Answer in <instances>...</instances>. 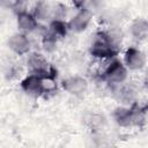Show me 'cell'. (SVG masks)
<instances>
[{"instance_id":"obj_1","label":"cell","mask_w":148,"mask_h":148,"mask_svg":"<svg viewBox=\"0 0 148 148\" xmlns=\"http://www.w3.org/2000/svg\"><path fill=\"white\" fill-rule=\"evenodd\" d=\"M113 117L120 126L126 127L140 124L143 120V111L139 109L136 105H133L131 109L120 108L113 112Z\"/></svg>"},{"instance_id":"obj_2","label":"cell","mask_w":148,"mask_h":148,"mask_svg":"<svg viewBox=\"0 0 148 148\" xmlns=\"http://www.w3.org/2000/svg\"><path fill=\"white\" fill-rule=\"evenodd\" d=\"M91 54L97 57V58H110V57H113L116 54V50H114V46L111 45L106 38L104 37V35L102 34L101 38H98L91 46V50H90Z\"/></svg>"},{"instance_id":"obj_3","label":"cell","mask_w":148,"mask_h":148,"mask_svg":"<svg viewBox=\"0 0 148 148\" xmlns=\"http://www.w3.org/2000/svg\"><path fill=\"white\" fill-rule=\"evenodd\" d=\"M127 76L126 68L119 61H113L104 72V77L112 83H121Z\"/></svg>"},{"instance_id":"obj_4","label":"cell","mask_w":148,"mask_h":148,"mask_svg":"<svg viewBox=\"0 0 148 148\" xmlns=\"http://www.w3.org/2000/svg\"><path fill=\"white\" fill-rule=\"evenodd\" d=\"M21 87L25 92L38 96L44 91L43 77L37 74H31L21 82Z\"/></svg>"},{"instance_id":"obj_5","label":"cell","mask_w":148,"mask_h":148,"mask_svg":"<svg viewBox=\"0 0 148 148\" xmlns=\"http://www.w3.org/2000/svg\"><path fill=\"white\" fill-rule=\"evenodd\" d=\"M28 66L29 68L34 72V74H37L42 77H50V79H53L54 75H49L47 73V64H46V60L40 56V54H37V53H32L29 58H28Z\"/></svg>"},{"instance_id":"obj_6","label":"cell","mask_w":148,"mask_h":148,"mask_svg":"<svg viewBox=\"0 0 148 148\" xmlns=\"http://www.w3.org/2000/svg\"><path fill=\"white\" fill-rule=\"evenodd\" d=\"M90 17L91 14L88 9H82L81 12H79L69 22H68V28L73 31H82L87 28V25L90 22Z\"/></svg>"},{"instance_id":"obj_7","label":"cell","mask_w":148,"mask_h":148,"mask_svg":"<svg viewBox=\"0 0 148 148\" xmlns=\"http://www.w3.org/2000/svg\"><path fill=\"white\" fill-rule=\"evenodd\" d=\"M125 62L131 69H140L145 65V56L139 50L130 47L125 53Z\"/></svg>"},{"instance_id":"obj_8","label":"cell","mask_w":148,"mask_h":148,"mask_svg":"<svg viewBox=\"0 0 148 148\" xmlns=\"http://www.w3.org/2000/svg\"><path fill=\"white\" fill-rule=\"evenodd\" d=\"M62 87L66 91L71 94H80L87 89V81L83 77L74 76V77L66 79L62 82Z\"/></svg>"},{"instance_id":"obj_9","label":"cell","mask_w":148,"mask_h":148,"mask_svg":"<svg viewBox=\"0 0 148 148\" xmlns=\"http://www.w3.org/2000/svg\"><path fill=\"white\" fill-rule=\"evenodd\" d=\"M8 45L17 54H23V53L28 52V50H29V40L22 34L13 35L8 40Z\"/></svg>"},{"instance_id":"obj_10","label":"cell","mask_w":148,"mask_h":148,"mask_svg":"<svg viewBox=\"0 0 148 148\" xmlns=\"http://www.w3.org/2000/svg\"><path fill=\"white\" fill-rule=\"evenodd\" d=\"M17 23H18V27L24 31H32L37 28V22H36L35 17L27 12H20L18 13Z\"/></svg>"},{"instance_id":"obj_11","label":"cell","mask_w":148,"mask_h":148,"mask_svg":"<svg viewBox=\"0 0 148 148\" xmlns=\"http://www.w3.org/2000/svg\"><path fill=\"white\" fill-rule=\"evenodd\" d=\"M132 34L135 38H145L148 36V21L138 20L132 25Z\"/></svg>"},{"instance_id":"obj_12","label":"cell","mask_w":148,"mask_h":148,"mask_svg":"<svg viewBox=\"0 0 148 148\" xmlns=\"http://www.w3.org/2000/svg\"><path fill=\"white\" fill-rule=\"evenodd\" d=\"M67 28L68 25L60 20H54L51 23V32H53L56 36H65L67 32Z\"/></svg>"},{"instance_id":"obj_13","label":"cell","mask_w":148,"mask_h":148,"mask_svg":"<svg viewBox=\"0 0 148 148\" xmlns=\"http://www.w3.org/2000/svg\"><path fill=\"white\" fill-rule=\"evenodd\" d=\"M56 47V35L53 32L45 35L44 37V49L46 51H53Z\"/></svg>"}]
</instances>
